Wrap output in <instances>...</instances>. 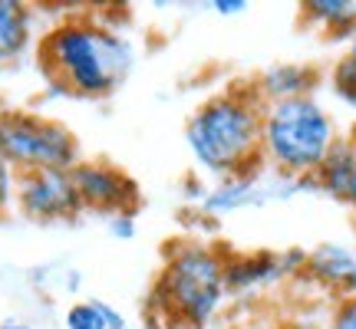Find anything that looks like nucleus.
Instances as JSON below:
<instances>
[{
  "label": "nucleus",
  "mask_w": 356,
  "mask_h": 329,
  "mask_svg": "<svg viewBox=\"0 0 356 329\" xmlns=\"http://www.w3.org/2000/svg\"><path fill=\"white\" fill-rule=\"evenodd\" d=\"M284 260L274 253H248V257H228L225 260V287L228 290H248L257 283H267L284 273Z\"/></svg>",
  "instance_id": "obj_11"
},
{
  "label": "nucleus",
  "mask_w": 356,
  "mask_h": 329,
  "mask_svg": "<svg viewBox=\"0 0 356 329\" xmlns=\"http://www.w3.org/2000/svg\"><path fill=\"white\" fill-rule=\"evenodd\" d=\"M350 142H353V145H356V126H353V135H350Z\"/></svg>",
  "instance_id": "obj_21"
},
{
  "label": "nucleus",
  "mask_w": 356,
  "mask_h": 329,
  "mask_svg": "<svg viewBox=\"0 0 356 329\" xmlns=\"http://www.w3.org/2000/svg\"><path fill=\"white\" fill-rule=\"evenodd\" d=\"M17 208L33 221H70L83 211L73 168H43L17 175Z\"/></svg>",
  "instance_id": "obj_6"
},
{
  "label": "nucleus",
  "mask_w": 356,
  "mask_h": 329,
  "mask_svg": "<svg viewBox=\"0 0 356 329\" xmlns=\"http://www.w3.org/2000/svg\"><path fill=\"white\" fill-rule=\"evenodd\" d=\"M330 329H356V296H346L343 303L337 306Z\"/></svg>",
  "instance_id": "obj_17"
},
{
  "label": "nucleus",
  "mask_w": 356,
  "mask_h": 329,
  "mask_svg": "<svg viewBox=\"0 0 356 329\" xmlns=\"http://www.w3.org/2000/svg\"><path fill=\"white\" fill-rule=\"evenodd\" d=\"M30 40V10L17 0H0V63L20 56Z\"/></svg>",
  "instance_id": "obj_13"
},
{
  "label": "nucleus",
  "mask_w": 356,
  "mask_h": 329,
  "mask_svg": "<svg viewBox=\"0 0 356 329\" xmlns=\"http://www.w3.org/2000/svg\"><path fill=\"white\" fill-rule=\"evenodd\" d=\"M337 145V128L314 96L267 102L261 126V152L284 175H317Z\"/></svg>",
  "instance_id": "obj_3"
},
{
  "label": "nucleus",
  "mask_w": 356,
  "mask_h": 329,
  "mask_svg": "<svg viewBox=\"0 0 356 329\" xmlns=\"http://www.w3.org/2000/svg\"><path fill=\"white\" fill-rule=\"evenodd\" d=\"M109 230H113V237H132V234H136V224H132V217H113Z\"/></svg>",
  "instance_id": "obj_18"
},
{
  "label": "nucleus",
  "mask_w": 356,
  "mask_h": 329,
  "mask_svg": "<svg viewBox=\"0 0 356 329\" xmlns=\"http://www.w3.org/2000/svg\"><path fill=\"white\" fill-rule=\"evenodd\" d=\"M314 86H317V69L300 63H277L257 79V96L270 102L300 99V96H310Z\"/></svg>",
  "instance_id": "obj_10"
},
{
  "label": "nucleus",
  "mask_w": 356,
  "mask_h": 329,
  "mask_svg": "<svg viewBox=\"0 0 356 329\" xmlns=\"http://www.w3.org/2000/svg\"><path fill=\"white\" fill-rule=\"evenodd\" d=\"M0 155L17 175L43 168H73L79 162L76 135L37 112L3 109L0 112Z\"/></svg>",
  "instance_id": "obj_5"
},
{
  "label": "nucleus",
  "mask_w": 356,
  "mask_h": 329,
  "mask_svg": "<svg viewBox=\"0 0 356 329\" xmlns=\"http://www.w3.org/2000/svg\"><path fill=\"white\" fill-rule=\"evenodd\" d=\"M333 92H337L346 106H356V33L350 37L346 56L337 63V69H333Z\"/></svg>",
  "instance_id": "obj_15"
},
{
  "label": "nucleus",
  "mask_w": 356,
  "mask_h": 329,
  "mask_svg": "<svg viewBox=\"0 0 356 329\" xmlns=\"http://www.w3.org/2000/svg\"><path fill=\"white\" fill-rule=\"evenodd\" d=\"M132 47L126 37L102 26L99 20L76 17L43 37L40 63L47 76L70 96L99 99L119 89L132 69Z\"/></svg>",
  "instance_id": "obj_1"
},
{
  "label": "nucleus",
  "mask_w": 356,
  "mask_h": 329,
  "mask_svg": "<svg viewBox=\"0 0 356 329\" xmlns=\"http://www.w3.org/2000/svg\"><path fill=\"white\" fill-rule=\"evenodd\" d=\"M261 126L264 102L248 89H228L198 106L185 126V139L195 162L225 178H241L257 171L261 162Z\"/></svg>",
  "instance_id": "obj_2"
},
{
  "label": "nucleus",
  "mask_w": 356,
  "mask_h": 329,
  "mask_svg": "<svg viewBox=\"0 0 356 329\" xmlns=\"http://www.w3.org/2000/svg\"><path fill=\"white\" fill-rule=\"evenodd\" d=\"M314 185L333 194L337 201H346L356 208V145L353 142H340L330 149L327 162L317 168Z\"/></svg>",
  "instance_id": "obj_9"
},
{
  "label": "nucleus",
  "mask_w": 356,
  "mask_h": 329,
  "mask_svg": "<svg viewBox=\"0 0 356 329\" xmlns=\"http://www.w3.org/2000/svg\"><path fill=\"white\" fill-rule=\"evenodd\" d=\"M304 270L314 280L327 283L333 290L356 296V251L343 244H320L314 253H307Z\"/></svg>",
  "instance_id": "obj_8"
},
{
  "label": "nucleus",
  "mask_w": 356,
  "mask_h": 329,
  "mask_svg": "<svg viewBox=\"0 0 356 329\" xmlns=\"http://www.w3.org/2000/svg\"><path fill=\"white\" fill-rule=\"evenodd\" d=\"M304 20L327 30L333 40H346L356 33V3H350V0H310V3H304Z\"/></svg>",
  "instance_id": "obj_12"
},
{
  "label": "nucleus",
  "mask_w": 356,
  "mask_h": 329,
  "mask_svg": "<svg viewBox=\"0 0 356 329\" xmlns=\"http://www.w3.org/2000/svg\"><path fill=\"white\" fill-rule=\"evenodd\" d=\"M66 329H126V319L106 300H83L66 310Z\"/></svg>",
  "instance_id": "obj_14"
},
{
  "label": "nucleus",
  "mask_w": 356,
  "mask_h": 329,
  "mask_svg": "<svg viewBox=\"0 0 356 329\" xmlns=\"http://www.w3.org/2000/svg\"><path fill=\"white\" fill-rule=\"evenodd\" d=\"M225 287V257L204 244H178L155 283V303L175 323L198 329L215 317Z\"/></svg>",
  "instance_id": "obj_4"
},
{
  "label": "nucleus",
  "mask_w": 356,
  "mask_h": 329,
  "mask_svg": "<svg viewBox=\"0 0 356 329\" xmlns=\"http://www.w3.org/2000/svg\"><path fill=\"white\" fill-rule=\"evenodd\" d=\"M0 329H30L26 323H20V319H3L0 323Z\"/></svg>",
  "instance_id": "obj_20"
},
{
  "label": "nucleus",
  "mask_w": 356,
  "mask_h": 329,
  "mask_svg": "<svg viewBox=\"0 0 356 329\" xmlns=\"http://www.w3.org/2000/svg\"><path fill=\"white\" fill-rule=\"evenodd\" d=\"M73 181H76L83 208H92L102 214L132 217L142 201L136 181L109 162H76L73 164Z\"/></svg>",
  "instance_id": "obj_7"
},
{
  "label": "nucleus",
  "mask_w": 356,
  "mask_h": 329,
  "mask_svg": "<svg viewBox=\"0 0 356 329\" xmlns=\"http://www.w3.org/2000/svg\"><path fill=\"white\" fill-rule=\"evenodd\" d=\"M215 10L228 17V13H241V10H248V3H244V0H215Z\"/></svg>",
  "instance_id": "obj_19"
},
{
  "label": "nucleus",
  "mask_w": 356,
  "mask_h": 329,
  "mask_svg": "<svg viewBox=\"0 0 356 329\" xmlns=\"http://www.w3.org/2000/svg\"><path fill=\"white\" fill-rule=\"evenodd\" d=\"M13 194H17V171L0 155V214H7V208L13 204Z\"/></svg>",
  "instance_id": "obj_16"
}]
</instances>
